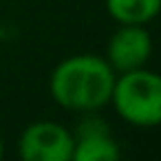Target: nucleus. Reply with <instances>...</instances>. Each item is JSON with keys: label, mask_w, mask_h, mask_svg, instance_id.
Wrapping results in <instances>:
<instances>
[{"label": "nucleus", "mask_w": 161, "mask_h": 161, "mask_svg": "<svg viewBox=\"0 0 161 161\" xmlns=\"http://www.w3.org/2000/svg\"><path fill=\"white\" fill-rule=\"evenodd\" d=\"M117 73L104 55L77 53L64 58L49 77L53 102L69 113H99L110 104Z\"/></svg>", "instance_id": "f257e3e1"}, {"label": "nucleus", "mask_w": 161, "mask_h": 161, "mask_svg": "<svg viewBox=\"0 0 161 161\" xmlns=\"http://www.w3.org/2000/svg\"><path fill=\"white\" fill-rule=\"evenodd\" d=\"M110 106L126 124L135 128H154L161 121V80L154 71L141 66L117 73Z\"/></svg>", "instance_id": "f03ea898"}, {"label": "nucleus", "mask_w": 161, "mask_h": 161, "mask_svg": "<svg viewBox=\"0 0 161 161\" xmlns=\"http://www.w3.org/2000/svg\"><path fill=\"white\" fill-rule=\"evenodd\" d=\"M73 130L53 119L31 121L18 137V154L25 161H71Z\"/></svg>", "instance_id": "7ed1b4c3"}, {"label": "nucleus", "mask_w": 161, "mask_h": 161, "mask_svg": "<svg viewBox=\"0 0 161 161\" xmlns=\"http://www.w3.org/2000/svg\"><path fill=\"white\" fill-rule=\"evenodd\" d=\"M106 62L115 73L141 69L152 58V38L143 25H119L106 42Z\"/></svg>", "instance_id": "20e7f679"}, {"label": "nucleus", "mask_w": 161, "mask_h": 161, "mask_svg": "<svg viewBox=\"0 0 161 161\" xmlns=\"http://www.w3.org/2000/svg\"><path fill=\"white\" fill-rule=\"evenodd\" d=\"M73 161H117L121 157L119 141L115 139L108 121L97 113H84L73 130Z\"/></svg>", "instance_id": "39448f33"}, {"label": "nucleus", "mask_w": 161, "mask_h": 161, "mask_svg": "<svg viewBox=\"0 0 161 161\" xmlns=\"http://www.w3.org/2000/svg\"><path fill=\"white\" fill-rule=\"evenodd\" d=\"M161 9V0H106V11L117 25L148 27Z\"/></svg>", "instance_id": "423d86ee"}, {"label": "nucleus", "mask_w": 161, "mask_h": 161, "mask_svg": "<svg viewBox=\"0 0 161 161\" xmlns=\"http://www.w3.org/2000/svg\"><path fill=\"white\" fill-rule=\"evenodd\" d=\"M3 154H5V141H3V135H0V159H3Z\"/></svg>", "instance_id": "0eeeda50"}]
</instances>
